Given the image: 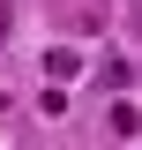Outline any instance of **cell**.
<instances>
[{
  "label": "cell",
  "mask_w": 142,
  "mask_h": 150,
  "mask_svg": "<svg viewBox=\"0 0 142 150\" xmlns=\"http://www.w3.org/2000/svg\"><path fill=\"white\" fill-rule=\"evenodd\" d=\"M0 30H8V0H0Z\"/></svg>",
  "instance_id": "cell-1"
}]
</instances>
